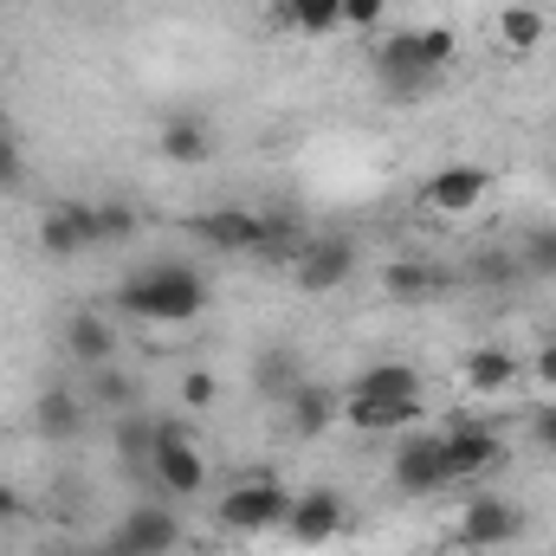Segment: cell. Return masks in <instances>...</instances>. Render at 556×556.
Instances as JSON below:
<instances>
[{"label":"cell","mask_w":556,"mask_h":556,"mask_svg":"<svg viewBox=\"0 0 556 556\" xmlns=\"http://www.w3.org/2000/svg\"><path fill=\"white\" fill-rule=\"evenodd\" d=\"M389 20V0H343V26H356V33H376Z\"/></svg>","instance_id":"cell-32"},{"label":"cell","mask_w":556,"mask_h":556,"mask_svg":"<svg viewBox=\"0 0 556 556\" xmlns=\"http://www.w3.org/2000/svg\"><path fill=\"white\" fill-rule=\"evenodd\" d=\"M518 382H525V363H518L511 350L492 343V350H472V356H466V389H472V395H505V389H518Z\"/></svg>","instance_id":"cell-19"},{"label":"cell","mask_w":556,"mask_h":556,"mask_svg":"<svg viewBox=\"0 0 556 556\" xmlns=\"http://www.w3.org/2000/svg\"><path fill=\"white\" fill-rule=\"evenodd\" d=\"M472 278H479V285H492V291H505V285H518V278H525V266H518V253H498V247H492V253H479V260H472Z\"/></svg>","instance_id":"cell-27"},{"label":"cell","mask_w":556,"mask_h":556,"mask_svg":"<svg viewBox=\"0 0 556 556\" xmlns=\"http://www.w3.org/2000/svg\"><path fill=\"white\" fill-rule=\"evenodd\" d=\"M544 33H551V20H544L531 0H511V7L498 13V39H505L511 52H538V46H544Z\"/></svg>","instance_id":"cell-24"},{"label":"cell","mask_w":556,"mask_h":556,"mask_svg":"<svg viewBox=\"0 0 556 556\" xmlns=\"http://www.w3.org/2000/svg\"><path fill=\"white\" fill-rule=\"evenodd\" d=\"M117 453H124L130 466H142V472H149V453H155V420H142V415L117 420Z\"/></svg>","instance_id":"cell-25"},{"label":"cell","mask_w":556,"mask_h":556,"mask_svg":"<svg viewBox=\"0 0 556 556\" xmlns=\"http://www.w3.org/2000/svg\"><path fill=\"white\" fill-rule=\"evenodd\" d=\"M155 149H162L175 168H201V162L214 155V130H207L201 117H168L162 137H155Z\"/></svg>","instance_id":"cell-21"},{"label":"cell","mask_w":556,"mask_h":556,"mask_svg":"<svg viewBox=\"0 0 556 556\" xmlns=\"http://www.w3.org/2000/svg\"><path fill=\"white\" fill-rule=\"evenodd\" d=\"M298 382H304V376H298V363H291L285 350H278V356H260V395H278V402H285Z\"/></svg>","instance_id":"cell-29"},{"label":"cell","mask_w":556,"mask_h":556,"mask_svg":"<svg viewBox=\"0 0 556 556\" xmlns=\"http://www.w3.org/2000/svg\"><path fill=\"white\" fill-rule=\"evenodd\" d=\"M440 440H446L453 479H485V472L505 459V440H498V427H485V420H453V427H440Z\"/></svg>","instance_id":"cell-13"},{"label":"cell","mask_w":556,"mask_h":556,"mask_svg":"<svg viewBox=\"0 0 556 556\" xmlns=\"http://www.w3.org/2000/svg\"><path fill=\"white\" fill-rule=\"evenodd\" d=\"M181 544V518H175V505H130L124 518H117V531L104 538V556H175Z\"/></svg>","instance_id":"cell-7"},{"label":"cell","mask_w":556,"mask_h":556,"mask_svg":"<svg viewBox=\"0 0 556 556\" xmlns=\"http://www.w3.org/2000/svg\"><path fill=\"white\" fill-rule=\"evenodd\" d=\"M531 440H538L544 453H556V402H544V408L531 415Z\"/></svg>","instance_id":"cell-33"},{"label":"cell","mask_w":556,"mask_h":556,"mask_svg":"<svg viewBox=\"0 0 556 556\" xmlns=\"http://www.w3.org/2000/svg\"><path fill=\"white\" fill-rule=\"evenodd\" d=\"M285 511H291V492L278 479H266V472H253V479L220 492L214 525L233 531V538H266V531H285Z\"/></svg>","instance_id":"cell-3"},{"label":"cell","mask_w":556,"mask_h":556,"mask_svg":"<svg viewBox=\"0 0 556 556\" xmlns=\"http://www.w3.org/2000/svg\"><path fill=\"white\" fill-rule=\"evenodd\" d=\"M466 551H505V544H518L525 538V511L511 505V498H498V492H479L466 511H459V531H453Z\"/></svg>","instance_id":"cell-11"},{"label":"cell","mask_w":556,"mask_h":556,"mask_svg":"<svg viewBox=\"0 0 556 556\" xmlns=\"http://www.w3.org/2000/svg\"><path fill=\"white\" fill-rule=\"evenodd\" d=\"M278 20L304 39H330L343 26V0H278Z\"/></svg>","instance_id":"cell-23"},{"label":"cell","mask_w":556,"mask_h":556,"mask_svg":"<svg viewBox=\"0 0 556 556\" xmlns=\"http://www.w3.org/2000/svg\"><path fill=\"white\" fill-rule=\"evenodd\" d=\"M389 479H395V492H408V498H433V492L459 485L440 427H408V433L395 440V453H389Z\"/></svg>","instance_id":"cell-4"},{"label":"cell","mask_w":556,"mask_h":556,"mask_svg":"<svg viewBox=\"0 0 556 556\" xmlns=\"http://www.w3.org/2000/svg\"><path fill=\"white\" fill-rule=\"evenodd\" d=\"M65 356L85 363V369H111V356H117V330H111V317H98V311H72V317H65Z\"/></svg>","instance_id":"cell-16"},{"label":"cell","mask_w":556,"mask_h":556,"mask_svg":"<svg viewBox=\"0 0 556 556\" xmlns=\"http://www.w3.org/2000/svg\"><path fill=\"white\" fill-rule=\"evenodd\" d=\"M188 233H194L201 247L227 253V260H253V253H260V214H253V207H201V214L188 220Z\"/></svg>","instance_id":"cell-12"},{"label":"cell","mask_w":556,"mask_h":556,"mask_svg":"<svg viewBox=\"0 0 556 556\" xmlns=\"http://www.w3.org/2000/svg\"><path fill=\"white\" fill-rule=\"evenodd\" d=\"M33 433H39V440H78V433H85V402H78L72 389H46V395L33 402Z\"/></svg>","instance_id":"cell-20"},{"label":"cell","mask_w":556,"mask_h":556,"mask_svg":"<svg viewBox=\"0 0 556 556\" xmlns=\"http://www.w3.org/2000/svg\"><path fill=\"white\" fill-rule=\"evenodd\" d=\"M304 247H311V233H304L298 214H260V253H253V260H266V266H291Z\"/></svg>","instance_id":"cell-22"},{"label":"cell","mask_w":556,"mask_h":556,"mask_svg":"<svg viewBox=\"0 0 556 556\" xmlns=\"http://www.w3.org/2000/svg\"><path fill=\"white\" fill-rule=\"evenodd\" d=\"M420 402H363V395H343V420L356 427V433H408L420 427Z\"/></svg>","instance_id":"cell-18"},{"label":"cell","mask_w":556,"mask_h":556,"mask_svg":"<svg viewBox=\"0 0 556 556\" xmlns=\"http://www.w3.org/2000/svg\"><path fill=\"white\" fill-rule=\"evenodd\" d=\"M382 291H389L395 304H427V298L453 291V266H440V260H395V266L382 273Z\"/></svg>","instance_id":"cell-15"},{"label":"cell","mask_w":556,"mask_h":556,"mask_svg":"<svg viewBox=\"0 0 556 556\" xmlns=\"http://www.w3.org/2000/svg\"><path fill=\"white\" fill-rule=\"evenodd\" d=\"M356 266H363V253H356L350 233H311V247L291 260V285L311 291V298H324V291H343L356 278Z\"/></svg>","instance_id":"cell-5"},{"label":"cell","mask_w":556,"mask_h":556,"mask_svg":"<svg viewBox=\"0 0 556 556\" xmlns=\"http://www.w3.org/2000/svg\"><path fill=\"white\" fill-rule=\"evenodd\" d=\"M485 194H492V168H485V162H440V168L420 181V207H427V214H446V220L485 207Z\"/></svg>","instance_id":"cell-8"},{"label":"cell","mask_w":556,"mask_h":556,"mask_svg":"<svg viewBox=\"0 0 556 556\" xmlns=\"http://www.w3.org/2000/svg\"><path fill=\"white\" fill-rule=\"evenodd\" d=\"M214 395H220V376L214 369H188L181 376V402L188 408H214Z\"/></svg>","instance_id":"cell-31"},{"label":"cell","mask_w":556,"mask_h":556,"mask_svg":"<svg viewBox=\"0 0 556 556\" xmlns=\"http://www.w3.org/2000/svg\"><path fill=\"white\" fill-rule=\"evenodd\" d=\"M117 311L130 324H162V330H181L207 311V278L181 260H155L117 285Z\"/></svg>","instance_id":"cell-1"},{"label":"cell","mask_w":556,"mask_h":556,"mask_svg":"<svg viewBox=\"0 0 556 556\" xmlns=\"http://www.w3.org/2000/svg\"><path fill=\"white\" fill-rule=\"evenodd\" d=\"M350 531V498L337 485H311V492H291V511H285V538L298 551H317L330 538Z\"/></svg>","instance_id":"cell-6"},{"label":"cell","mask_w":556,"mask_h":556,"mask_svg":"<svg viewBox=\"0 0 556 556\" xmlns=\"http://www.w3.org/2000/svg\"><path fill=\"white\" fill-rule=\"evenodd\" d=\"M98 240V201H52L39 214V253L46 260H85Z\"/></svg>","instance_id":"cell-10"},{"label":"cell","mask_w":556,"mask_h":556,"mask_svg":"<svg viewBox=\"0 0 556 556\" xmlns=\"http://www.w3.org/2000/svg\"><path fill=\"white\" fill-rule=\"evenodd\" d=\"M0 130H7V91H0Z\"/></svg>","instance_id":"cell-37"},{"label":"cell","mask_w":556,"mask_h":556,"mask_svg":"<svg viewBox=\"0 0 556 556\" xmlns=\"http://www.w3.org/2000/svg\"><path fill=\"white\" fill-rule=\"evenodd\" d=\"M531 382H544V389H556V343H544V350L531 356Z\"/></svg>","instance_id":"cell-34"},{"label":"cell","mask_w":556,"mask_h":556,"mask_svg":"<svg viewBox=\"0 0 556 556\" xmlns=\"http://www.w3.org/2000/svg\"><path fill=\"white\" fill-rule=\"evenodd\" d=\"M149 479L162 485V492H175V498H194L201 485H207V459H201V446L175 427V420H155V453H149Z\"/></svg>","instance_id":"cell-9"},{"label":"cell","mask_w":556,"mask_h":556,"mask_svg":"<svg viewBox=\"0 0 556 556\" xmlns=\"http://www.w3.org/2000/svg\"><path fill=\"white\" fill-rule=\"evenodd\" d=\"M130 233H137V207H130V201H98V240L117 247V240H130Z\"/></svg>","instance_id":"cell-28"},{"label":"cell","mask_w":556,"mask_h":556,"mask_svg":"<svg viewBox=\"0 0 556 556\" xmlns=\"http://www.w3.org/2000/svg\"><path fill=\"white\" fill-rule=\"evenodd\" d=\"M7 181H20V142L0 130V188H7Z\"/></svg>","instance_id":"cell-35"},{"label":"cell","mask_w":556,"mask_h":556,"mask_svg":"<svg viewBox=\"0 0 556 556\" xmlns=\"http://www.w3.org/2000/svg\"><path fill=\"white\" fill-rule=\"evenodd\" d=\"M343 395H363V402H420V369L415 363H369Z\"/></svg>","instance_id":"cell-17"},{"label":"cell","mask_w":556,"mask_h":556,"mask_svg":"<svg viewBox=\"0 0 556 556\" xmlns=\"http://www.w3.org/2000/svg\"><path fill=\"white\" fill-rule=\"evenodd\" d=\"M518 266H525V278H556V227L525 233V247H518Z\"/></svg>","instance_id":"cell-26"},{"label":"cell","mask_w":556,"mask_h":556,"mask_svg":"<svg viewBox=\"0 0 556 556\" xmlns=\"http://www.w3.org/2000/svg\"><path fill=\"white\" fill-rule=\"evenodd\" d=\"M278 408H285V427H291L298 440H324V433L343 420V389H330V382H298Z\"/></svg>","instance_id":"cell-14"},{"label":"cell","mask_w":556,"mask_h":556,"mask_svg":"<svg viewBox=\"0 0 556 556\" xmlns=\"http://www.w3.org/2000/svg\"><path fill=\"white\" fill-rule=\"evenodd\" d=\"M453 52H459L453 26H395L376 39V78L389 91H427L453 65Z\"/></svg>","instance_id":"cell-2"},{"label":"cell","mask_w":556,"mask_h":556,"mask_svg":"<svg viewBox=\"0 0 556 556\" xmlns=\"http://www.w3.org/2000/svg\"><path fill=\"white\" fill-rule=\"evenodd\" d=\"M98 402L130 415V402H137V382H130V376H117V369H98Z\"/></svg>","instance_id":"cell-30"},{"label":"cell","mask_w":556,"mask_h":556,"mask_svg":"<svg viewBox=\"0 0 556 556\" xmlns=\"http://www.w3.org/2000/svg\"><path fill=\"white\" fill-rule=\"evenodd\" d=\"M7 518H20V492H13V485L0 479V525H7Z\"/></svg>","instance_id":"cell-36"}]
</instances>
